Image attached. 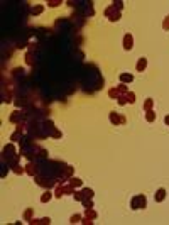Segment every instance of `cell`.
Returning a JSON list of instances; mask_svg holds the SVG:
<instances>
[{
    "mask_svg": "<svg viewBox=\"0 0 169 225\" xmlns=\"http://www.w3.org/2000/svg\"><path fill=\"white\" fill-rule=\"evenodd\" d=\"M130 206H132V210H144L147 206V200H146V196L144 195H137V196H134L132 198V202H130Z\"/></svg>",
    "mask_w": 169,
    "mask_h": 225,
    "instance_id": "obj_1",
    "label": "cell"
},
{
    "mask_svg": "<svg viewBox=\"0 0 169 225\" xmlns=\"http://www.w3.org/2000/svg\"><path fill=\"white\" fill-rule=\"evenodd\" d=\"M64 193H70V195H73V193H75V188L71 186V184H68V186H61V184H58V186H56V191H54V196H56V198H61Z\"/></svg>",
    "mask_w": 169,
    "mask_h": 225,
    "instance_id": "obj_2",
    "label": "cell"
},
{
    "mask_svg": "<svg viewBox=\"0 0 169 225\" xmlns=\"http://www.w3.org/2000/svg\"><path fill=\"white\" fill-rule=\"evenodd\" d=\"M105 15H107V17H110V22H117V20H120V12H118V10H115V7H113V5H110V7L105 10Z\"/></svg>",
    "mask_w": 169,
    "mask_h": 225,
    "instance_id": "obj_3",
    "label": "cell"
},
{
    "mask_svg": "<svg viewBox=\"0 0 169 225\" xmlns=\"http://www.w3.org/2000/svg\"><path fill=\"white\" fill-rule=\"evenodd\" d=\"M36 183L39 184V186H44V188H47V190H49V188H52L54 186V181H51V179H46V178H42V176H36Z\"/></svg>",
    "mask_w": 169,
    "mask_h": 225,
    "instance_id": "obj_4",
    "label": "cell"
},
{
    "mask_svg": "<svg viewBox=\"0 0 169 225\" xmlns=\"http://www.w3.org/2000/svg\"><path fill=\"white\" fill-rule=\"evenodd\" d=\"M110 122H112L113 125H118V124H125L127 118L123 117V115H118V113H115V112H110Z\"/></svg>",
    "mask_w": 169,
    "mask_h": 225,
    "instance_id": "obj_5",
    "label": "cell"
},
{
    "mask_svg": "<svg viewBox=\"0 0 169 225\" xmlns=\"http://www.w3.org/2000/svg\"><path fill=\"white\" fill-rule=\"evenodd\" d=\"M132 47H134V38H132V34H125L123 36V49L132 51Z\"/></svg>",
    "mask_w": 169,
    "mask_h": 225,
    "instance_id": "obj_6",
    "label": "cell"
},
{
    "mask_svg": "<svg viewBox=\"0 0 169 225\" xmlns=\"http://www.w3.org/2000/svg\"><path fill=\"white\" fill-rule=\"evenodd\" d=\"M25 173H27L29 176H37V166L31 161V163L25 166Z\"/></svg>",
    "mask_w": 169,
    "mask_h": 225,
    "instance_id": "obj_7",
    "label": "cell"
},
{
    "mask_svg": "<svg viewBox=\"0 0 169 225\" xmlns=\"http://www.w3.org/2000/svg\"><path fill=\"white\" fill-rule=\"evenodd\" d=\"M22 118H24V113L19 112V110H15V112L10 115V122H12V124H20Z\"/></svg>",
    "mask_w": 169,
    "mask_h": 225,
    "instance_id": "obj_8",
    "label": "cell"
},
{
    "mask_svg": "<svg viewBox=\"0 0 169 225\" xmlns=\"http://www.w3.org/2000/svg\"><path fill=\"white\" fill-rule=\"evenodd\" d=\"M29 224H31V225H49V224H51V218H49V217H44V218H41V220L32 218Z\"/></svg>",
    "mask_w": 169,
    "mask_h": 225,
    "instance_id": "obj_9",
    "label": "cell"
},
{
    "mask_svg": "<svg viewBox=\"0 0 169 225\" xmlns=\"http://www.w3.org/2000/svg\"><path fill=\"white\" fill-rule=\"evenodd\" d=\"M146 68H147V59L146 58H139V61H137V64H135V70L139 71V73H142Z\"/></svg>",
    "mask_w": 169,
    "mask_h": 225,
    "instance_id": "obj_10",
    "label": "cell"
},
{
    "mask_svg": "<svg viewBox=\"0 0 169 225\" xmlns=\"http://www.w3.org/2000/svg\"><path fill=\"white\" fill-rule=\"evenodd\" d=\"M164 198H166V190H164V188H159V190L156 191V195H154V200L157 203H161Z\"/></svg>",
    "mask_w": 169,
    "mask_h": 225,
    "instance_id": "obj_11",
    "label": "cell"
},
{
    "mask_svg": "<svg viewBox=\"0 0 169 225\" xmlns=\"http://www.w3.org/2000/svg\"><path fill=\"white\" fill-rule=\"evenodd\" d=\"M54 196V195H52L51 191H49V190H46V191L42 193V196H41V203H49L51 202V198Z\"/></svg>",
    "mask_w": 169,
    "mask_h": 225,
    "instance_id": "obj_12",
    "label": "cell"
},
{
    "mask_svg": "<svg viewBox=\"0 0 169 225\" xmlns=\"http://www.w3.org/2000/svg\"><path fill=\"white\" fill-rule=\"evenodd\" d=\"M134 81V76L130 73H122L120 75V83H132Z\"/></svg>",
    "mask_w": 169,
    "mask_h": 225,
    "instance_id": "obj_13",
    "label": "cell"
},
{
    "mask_svg": "<svg viewBox=\"0 0 169 225\" xmlns=\"http://www.w3.org/2000/svg\"><path fill=\"white\" fill-rule=\"evenodd\" d=\"M25 222H31L34 218V208H27V210L24 212V217H22Z\"/></svg>",
    "mask_w": 169,
    "mask_h": 225,
    "instance_id": "obj_14",
    "label": "cell"
},
{
    "mask_svg": "<svg viewBox=\"0 0 169 225\" xmlns=\"http://www.w3.org/2000/svg\"><path fill=\"white\" fill-rule=\"evenodd\" d=\"M12 166V171H14L15 174H24L25 173V168H22L20 164H17V163H14V164H10Z\"/></svg>",
    "mask_w": 169,
    "mask_h": 225,
    "instance_id": "obj_15",
    "label": "cell"
},
{
    "mask_svg": "<svg viewBox=\"0 0 169 225\" xmlns=\"http://www.w3.org/2000/svg\"><path fill=\"white\" fill-rule=\"evenodd\" d=\"M22 136V125H17V130L14 132V134H12V136H10V141H17V139H19V137Z\"/></svg>",
    "mask_w": 169,
    "mask_h": 225,
    "instance_id": "obj_16",
    "label": "cell"
},
{
    "mask_svg": "<svg viewBox=\"0 0 169 225\" xmlns=\"http://www.w3.org/2000/svg\"><path fill=\"white\" fill-rule=\"evenodd\" d=\"M44 12V5H34L32 9H31V14L32 15H39Z\"/></svg>",
    "mask_w": 169,
    "mask_h": 225,
    "instance_id": "obj_17",
    "label": "cell"
},
{
    "mask_svg": "<svg viewBox=\"0 0 169 225\" xmlns=\"http://www.w3.org/2000/svg\"><path fill=\"white\" fill-rule=\"evenodd\" d=\"M156 117H157V113H156L154 110H147V112H146V120H147V122H154Z\"/></svg>",
    "mask_w": 169,
    "mask_h": 225,
    "instance_id": "obj_18",
    "label": "cell"
},
{
    "mask_svg": "<svg viewBox=\"0 0 169 225\" xmlns=\"http://www.w3.org/2000/svg\"><path fill=\"white\" fill-rule=\"evenodd\" d=\"M84 217H88V218L95 220V218H96V212H95L93 208H84Z\"/></svg>",
    "mask_w": 169,
    "mask_h": 225,
    "instance_id": "obj_19",
    "label": "cell"
},
{
    "mask_svg": "<svg viewBox=\"0 0 169 225\" xmlns=\"http://www.w3.org/2000/svg\"><path fill=\"white\" fill-rule=\"evenodd\" d=\"M70 184L73 188H80V186H83V181L80 178H70Z\"/></svg>",
    "mask_w": 169,
    "mask_h": 225,
    "instance_id": "obj_20",
    "label": "cell"
},
{
    "mask_svg": "<svg viewBox=\"0 0 169 225\" xmlns=\"http://www.w3.org/2000/svg\"><path fill=\"white\" fill-rule=\"evenodd\" d=\"M93 195H95V191L91 188H84L83 191H81V196L83 198H93Z\"/></svg>",
    "mask_w": 169,
    "mask_h": 225,
    "instance_id": "obj_21",
    "label": "cell"
},
{
    "mask_svg": "<svg viewBox=\"0 0 169 225\" xmlns=\"http://www.w3.org/2000/svg\"><path fill=\"white\" fill-rule=\"evenodd\" d=\"M108 97H110V98H115V100H117L118 97H120V93H118L117 88H110V90H108Z\"/></svg>",
    "mask_w": 169,
    "mask_h": 225,
    "instance_id": "obj_22",
    "label": "cell"
},
{
    "mask_svg": "<svg viewBox=\"0 0 169 225\" xmlns=\"http://www.w3.org/2000/svg\"><path fill=\"white\" fill-rule=\"evenodd\" d=\"M152 107H154V100L147 98L146 103H144V110H146V112H147V110H152Z\"/></svg>",
    "mask_w": 169,
    "mask_h": 225,
    "instance_id": "obj_23",
    "label": "cell"
},
{
    "mask_svg": "<svg viewBox=\"0 0 169 225\" xmlns=\"http://www.w3.org/2000/svg\"><path fill=\"white\" fill-rule=\"evenodd\" d=\"M117 90H118V93H122V95H127V93H129V88H127L125 83H120V85L117 86Z\"/></svg>",
    "mask_w": 169,
    "mask_h": 225,
    "instance_id": "obj_24",
    "label": "cell"
},
{
    "mask_svg": "<svg viewBox=\"0 0 169 225\" xmlns=\"http://www.w3.org/2000/svg\"><path fill=\"white\" fill-rule=\"evenodd\" d=\"M81 203H83L84 208H93V202H91V198H83Z\"/></svg>",
    "mask_w": 169,
    "mask_h": 225,
    "instance_id": "obj_25",
    "label": "cell"
},
{
    "mask_svg": "<svg viewBox=\"0 0 169 225\" xmlns=\"http://www.w3.org/2000/svg\"><path fill=\"white\" fill-rule=\"evenodd\" d=\"M127 102L135 103V93H134V92H129V93H127Z\"/></svg>",
    "mask_w": 169,
    "mask_h": 225,
    "instance_id": "obj_26",
    "label": "cell"
},
{
    "mask_svg": "<svg viewBox=\"0 0 169 225\" xmlns=\"http://www.w3.org/2000/svg\"><path fill=\"white\" fill-rule=\"evenodd\" d=\"M80 220H81V215H78V213H76V215H73L70 218V224H80Z\"/></svg>",
    "mask_w": 169,
    "mask_h": 225,
    "instance_id": "obj_27",
    "label": "cell"
},
{
    "mask_svg": "<svg viewBox=\"0 0 169 225\" xmlns=\"http://www.w3.org/2000/svg\"><path fill=\"white\" fill-rule=\"evenodd\" d=\"M118 105H120V107H122V105H125V103H129L127 102V95H122V97H118Z\"/></svg>",
    "mask_w": 169,
    "mask_h": 225,
    "instance_id": "obj_28",
    "label": "cell"
},
{
    "mask_svg": "<svg viewBox=\"0 0 169 225\" xmlns=\"http://www.w3.org/2000/svg\"><path fill=\"white\" fill-rule=\"evenodd\" d=\"M162 29H164V31H169V15H166L164 22H162Z\"/></svg>",
    "mask_w": 169,
    "mask_h": 225,
    "instance_id": "obj_29",
    "label": "cell"
},
{
    "mask_svg": "<svg viewBox=\"0 0 169 225\" xmlns=\"http://www.w3.org/2000/svg\"><path fill=\"white\" fill-rule=\"evenodd\" d=\"M73 198H75L76 202H81V200H83V196H81V191H75V193H73Z\"/></svg>",
    "mask_w": 169,
    "mask_h": 225,
    "instance_id": "obj_30",
    "label": "cell"
},
{
    "mask_svg": "<svg viewBox=\"0 0 169 225\" xmlns=\"http://www.w3.org/2000/svg\"><path fill=\"white\" fill-rule=\"evenodd\" d=\"M47 5H49V7H58V5H61V2H59V0H49Z\"/></svg>",
    "mask_w": 169,
    "mask_h": 225,
    "instance_id": "obj_31",
    "label": "cell"
},
{
    "mask_svg": "<svg viewBox=\"0 0 169 225\" xmlns=\"http://www.w3.org/2000/svg\"><path fill=\"white\" fill-rule=\"evenodd\" d=\"M81 224H84V225H93V220H91V218H88V217H84L83 220H81Z\"/></svg>",
    "mask_w": 169,
    "mask_h": 225,
    "instance_id": "obj_32",
    "label": "cell"
},
{
    "mask_svg": "<svg viewBox=\"0 0 169 225\" xmlns=\"http://www.w3.org/2000/svg\"><path fill=\"white\" fill-rule=\"evenodd\" d=\"M113 7H117V10H118V12H120V10H122V2H113Z\"/></svg>",
    "mask_w": 169,
    "mask_h": 225,
    "instance_id": "obj_33",
    "label": "cell"
},
{
    "mask_svg": "<svg viewBox=\"0 0 169 225\" xmlns=\"http://www.w3.org/2000/svg\"><path fill=\"white\" fill-rule=\"evenodd\" d=\"M51 136H52V137H56V139H59V137H61V132H59V130H52Z\"/></svg>",
    "mask_w": 169,
    "mask_h": 225,
    "instance_id": "obj_34",
    "label": "cell"
},
{
    "mask_svg": "<svg viewBox=\"0 0 169 225\" xmlns=\"http://www.w3.org/2000/svg\"><path fill=\"white\" fill-rule=\"evenodd\" d=\"M164 122H166V125H169V115H166L164 117Z\"/></svg>",
    "mask_w": 169,
    "mask_h": 225,
    "instance_id": "obj_35",
    "label": "cell"
}]
</instances>
